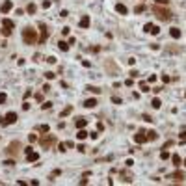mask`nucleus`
Listing matches in <instances>:
<instances>
[{"mask_svg": "<svg viewBox=\"0 0 186 186\" xmlns=\"http://www.w3.org/2000/svg\"><path fill=\"white\" fill-rule=\"evenodd\" d=\"M47 61H49V63H56V61H58V60H56L54 56H49V58H47Z\"/></svg>", "mask_w": 186, "mask_h": 186, "instance_id": "obj_35", "label": "nucleus"}, {"mask_svg": "<svg viewBox=\"0 0 186 186\" xmlns=\"http://www.w3.org/2000/svg\"><path fill=\"white\" fill-rule=\"evenodd\" d=\"M140 88H141V91H145V93H147V91H151V89H149V86H147L145 82H141V84H140Z\"/></svg>", "mask_w": 186, "mask_h": 186, "instance_id": "obj_30", "label": "nucleus"}, {"mask_svg": "<svg viewBox=\"0 0 186 186\" xmlns=\"http://www.w3.org/2000/svg\"><path fill=\"white\" fill-rule=\"evenodd\" d=\"M147 140H151V141L158 140V132H155V130H149V132H147Z\"/></svg>", "mask_w": 186, "mask_h": 186, "instance_id": "obj_17", "label": "nucleus"}, {"mask_svg": "<svg viewBox=\"0 0 186 186\" xmlns=\"http://www.w3.org/2000/svg\"><path fill=\"white\" fill-rule=\"evenodd\" d=\"M155 80H156V75H151L149 78H147V82H155Z\"/></svg>", "mask_w": 186, "mask_h": 186, "instance_id": "obj_39", "label": "nucleus"}, {"mask_svg": "<svg viewBox=\"0 0 186 186\" xmlns=\"http://www.w3.org/2000/svg\"><path fill=\"white\" fill-rule=\"evenodd\" d=\"M184 166H186V158H184Z\"/></svg>", "mask_w": 186, "mask_h": 186, "instance_id": "obj_48", "label": "nucleus"}, {"mask_svg": "<svg viewBox=\"0 0 186 186\" xmlns=\"http://www.w3.org/2000/svg\"><path fill=\"white\" fill-rule=\"evenodd\" d=\"M153 13H155L158 19H162V21H169V19H171V11H169V9H166V8H160V6L153 8Z\"/></svg>", "mask_w": 186, "mask_h": 186, "instance_id": "obj_2", "label": "nucleus"}, {"mask_svg": "<svg viewBox=\"0 0 186 186\" xmlns=\"http://www.w3.org/2000/svg\"><path fill=\"white\" fill-rule=\"evenodd\" d=\"M145 134H147L145 130H138V134L134 136V140L138 141V143H145V141H147V136Z\"/></svg>", "mask_w": 186, "mask_h": 186, "instance_id": "obj_9", "label": "nucleus"}, {"mask_svg": "<svg viewBox=\"0 0 186 186\" xmlns=\"http://www.w3.org/2000/svg\"><path fill=\"white\" fill-rule=\"evenodd\" d=\"M169 35L171 37H173V39H179V37H180V30H179V28H171V30H169Z\"/></svg>", "mask_w": 186, "mask_h": 186, "instance_id": "obj_14", "label": "nucleus"}, {"mask_svg": "<svg viewBox=\"0 0 186 186\" xmlns=\"http://www.w3.org/2000/svg\"><path fill=\"white\" fill-rule=\"evenodd\" d=\"M22 39H24L26 45H35L37 43V32L34 30V28L26 26L24 30H22Z\"/></svg>", "mask_w": 186, "mask_h": 186, "instance_id": "obj_1", "label": "nucleus"}, {"mask_svg": "<svg viewBox=\"0 0 186 186\" xmlns=\"http://www.w3.org/2000/svg\"><path fill=\"white\" fill-rule=\"evenodd\" d=\"M86 125H88V119H84V117H78V119H76V127H78V128H84Z\"/></svg>", "mask_w": 186, "mask_h": 186, "instance_id": "obj_18", "label": "nucleus"}, {"mask_svg": "<svg viewBox=\"0 0 186 186\" xmlns=\"http://www.w3.org/2000/svg\"><path fill=\"white\" fill-rule=\"evenodd\" d=\"M13 26H15V24H13V21H9V19H4V21H2V34L4 35H11V30H13Z\"/></svg>", "mask_w": 186, "mask_h": 186, "instance_id": "obj_4", "label": "nucleus"}, {"mask_svg": "<svg viewBox=\"0 0 186 186\" xmlns=\"http://www.w3.org/2000/svg\"><path fill=\"white\" fill-rule=\"evenodd\" d=\"M171 160H173L175 166H180V156L179 155H173V156H171Z\"/></svg>", "mask_w": 186, "mask_h": 186, "instance_id": "obj_25", "label": "nucleus"}, {"mask_svg": "<svg viewBox=\"0 0 186 186\" xmlns=\"http://www.w3.org/2000/svg\"><path fill=\"white\" fill-rule=\"evenodd\" d=\"M4 164H6V166H13V164H15V160H6Z\"/></svg>", "mask_w": 186, "mask_h": 186, "instance_id": "obj_45", "label": "nucleus"}, {"mask_svg": "<svg viewBox=\"0 0 186 186\" xmlns=\"http://www.w3.org/2000/svg\"><path fill=\"white\" fill-rule=\"evenodd\" d=\"M76 136H78V140H86V138H88V132H86L84 128H78V134Z\"/></svg>", "mask_w": 186, "mask_h": 186, "instance_id": "obj_22", "label": "nucleus"}, {"mask_svg": "<svg viewBox=\"0 0 186 186\" xmlns=\"http://www.w3.org/2000/svg\"><path fill=\"white\" fill-rule=\"evenodd\" d=\"M82 65H84V67H91V63H89L88 60H84V61H82Z\"/></svg>", "mask_w": 186, "mask_h": 186, "instance_id": "obj_44", "label": "nucleus"}, {"mask_svg": "<svg viewBox=\"0 0 186 186\" xmlns=\"http://www.w3.org/2000/svg\"><path fill=\"white\" fill-rule=\"evenodd\" d=\"M58 49H60L61 52H67V50H69V43H65V41H60V43H58Z\"/></svg>", "mask_w": 186, "mask_h": 186, "instance_id": "obj_19", "label": "nucleus"}, {"mask_svg": "<svg viewBox=\"0 0 186 186\" xmlns=\"http://www.w3.org/2000/svg\"><path fill=\"white\" fill-rule=\"evenodd\" d=\"M76 149H78L80 153H86V147H84V145H78V147H76Z\"/></svg>", "mask_w": 186, "mask_h": 186, "instance_id": "obj_47", "label": "nucleus"}, {"mask_svg": "<svg viewBox=\"0 0 186 186\" xmlns=\"http://www.w3.org/2000/svg\"><path fill=\"white\" fill-rule=\"evenodd\" d=\"M116 11L121 13V15H127L128 9H127V6H123V4H116Z\"/></svg>", "mask_w": 186, "mask_h": 186, "instance_id": "obj_12", "label": "nucleus"}, {"mask_svg": "<svg viewBox=\"0 0 186 186\" xmlns=\"http://www.w3.org/2000/svg\"><path fill=\"white\" fill-rule=\"evenodd\" d=\"M143 121H149V123H151V121H153V117H151V116H147V114H143Z\"/></svg>", "mask_w": 186, "mask_h": 186, "instance_id": "obj_38", "label": "nucleus"}, {"mask_svg": "<svg viewBox=\"0 0 186 186\" xmlns=\"http://www.w3.org/2000/svg\"><path fill=\"white\" fill-rule=\"evenodd\" d=\"M45 76H47V78H49V80H52V78H54V76H56V73H50V71H49V73H45Z\"/></svg>", "mask_w": 186, "mask_h": 186, "instance_id": "obj_33", "label": "nucleus"}, {"mask_svg": "<svg viewBox=\"0 0 186 186\" xmlns=\"http://www.w3.org/2000/svg\"><path fill=\"white\" fill-rule=\"evenodd\" d=\"M86 89H88V91H91V93H101V89H99V88H93V86H88Z\"/></svg>", "mask_w": 186, "mask_h": 186, "instance_id": "obj_27", "label": "nucleus"}, {"mask_svg": "<svg viewBox=\"0 0 186 186\" xmlns=\"http://www.w3.org/2000/svg\"><path fill=\"white\" fill-rule=\"evenodd\" d=\"M168 179H173L175 182H180V180L186 179V177H184V173H182V171H175V173H169V175H168Z\"/></svg>", "mask_w": 186, "mask_h": 186, "instance_id": "obj_8", "label": "nucleus"}, {"mask_svg": "<svg viewBox=\"0 0 186 186\" xmlns=\"http://www.w3.org/2000/svg\"><path fill=\"white\" fill-rule=\"evenodd\" d=\"M35 9H37V8H35V4H28V8H26V11H28V13H30V15H34V13H35Z\"/></svg>", "mask_w": 186, "mask_h": 186, "instance_id": "obj_24", "label": "nucleus"}, {"mask_svg": "<svg viewBox=\"0 0 186 186\" xmlns=\"http://www.w3.org/2000/svg\"><path fill=\"white\" fill-rule=\"evenodd\" d=\"M4 119H6L8 125H11V123H15V121H17V114H15V112H8Z\"/></svg>", "mask_w": 186, "mask_h": 186, "instance_id": "obj_10", "label": "nucleus"}, {"mask_svg": "<svg viewBox=\"0 0 186 186\" xmlns=\"http://www.w3.org/2000/svg\"><path fill=\"white\" fill-rule=\"evenodd\" d=\"M71 112H73V106H67L65 110H61V114H60V116H61V117H67Z\"/></svg>", "mask_w": 186, "mask_h": 186, "instance_id": "obj_23", "label": "nucleus"}, {"mask_svg": "<svg viewBox=\"0 0 186 186\" xmlns=\"http://www.w3.org/2000/svg\"><path fill=\"white\" fill-rule=\"evenodd\" d=\"M143 30L147 32V34H153V35H156V34L160 32V28L156 26V24H151V22H147V24L143 26Z\"/></svg>", "mask_w": 186, "mask_h": 186, "instance_id": "obj_7", "label": "nucleus"}, {"mask_svg": "<svg viewBox=\"0 0 186 186\" xmlns=\"http://www.w3.org/2000/svg\"><path fill=\"white\" fill-rule=\"evenodd\" d=\"M168 156H169L168 151H162V153H160V158H162V160H168Z\"/></svg>", "mask_w": 186, "mask_h": 186, "instance_id": "obj_32", "label": "nucleus"}, {"mask_svg": "<svg viewBox=\"0 0 186 186\" xmlns=\"http://www.w3.org/2000/svg\"><path fill=\"white\" fill-rule=\"evenodd\" d=\"M130 76L132 78H138V71H130Z\"/></svg>", "mask_w": 186, "mask_h": 186, "instance_id": "obj_46", "label": "nucleus"}, {"mask_svg": "<svg viewBox=\"0 0 186 186\" xmlns=\"http://www.w3.org/2000/svg\"><path fill=\"white\" fill-rule=\"evenodd\" d=\"M78 26H80V28H88V26H89V17H88V15H84L82 19H80Z\"/></svg>", "mask_w": 186, "mask_h": 186, "instance_id": "obj_13", "label": "nucleus"}, {"mask_svg": "<svg viewBox=\"0 0 186 186\" xmlns=\"http://www.w3.org/2000/svg\"><path fill=\"white\" fill-rule=\"evenodd\" d=\"M9 9H11V0H6V2L0 6V11H2V13H8Z\"/></svg>", "mask_w": 186, "mask_h": 186, "instance_id": "obj_11", "label": "nucleus"}, {"mask_svg": "<svg viewBox=\"0 0 186 186\" xmlns=\"http://www.w3.org/2000/svg\"><path fill=\"white\" fill-rule=\"evenodd\" d=\"M37 158H39V155H37V153H34V151L26 155V160H28V162H35Z\"/></svg>", "mask_w": 186, "mask_h": 186, "instance_id": "obj_16", "label": "nucleus"}, {"mask_svg": "<svg viewBox=\"0 0 186 186\" xmlns=\"http://www.w3.org/2000/svg\"><path fill=\"white\" fill-rule=\"evenodd\" d=\"M58 175H61V169H54V171H52V175H50V179L58 177Z\"/></svg>", "mask_w": 186, "mask_h": 186, "instance_id": "obj_31", "label": "nucleus"}, {"mask_svg": "<svg viewBox=\"0 0 186 186\" xmlns=\"http://www.w3.org/2000/svg\"><path fill=\"white\" fill-rule=\"evenodd\" d=\"M145 11V6H136L134 8V13H136V15H138V13H143Z\"/></svg>", "mask_w": 186, "mask_h": 186, "instance_id": "obj_26", "label": "nucleus"}, {"mask_svg": "<svg viewBox=\"0 0 186 186\" xmlns=\"http://www.w3.org/2000/svg\"><path fill=\"white\" fill-rule=\"evenodd\" d=\"M35 130H37V132H49V130H50V127H49V125H37V127H35Z\"/></svg>", "mask_w": 186, "mask_h": 186, "instance_id": "obj_21", "label": "nucleus"}, {"mask_svg": "<svg viewBox=\"0 0 186 186\" xmlns=\"http://www.w3.org/2000/svg\"><path fill=\"white\" fill-rule=\"evenodd\" d=\"M84 106L86 108H95L97 106V99H88V101L84 102Z\"/></svg>", "mask_w": 186, "mask_h": 186, "instance_id": "obj_15", "label": "nucleus"}, {"mask_svg": "<svg viewBox=\"0 0 186 186\" xmlns=\"http://www.w3.org/2000/svg\"><path fill=\"white\" fill-rule=\"evenodd\" d=\"M151 104H153V108H160V104H162V102H160V99H153V102H151Z\"/></svg>", "mask_w": 186, "mask_h": 186, "instance_id": "obj_29", "label": "nucleus"}, {"mask_svg": "<svg viewBox=\"0 0 186 186\" xmlns=\"http://www.w3.org/2000/svg\"><path fill=\"white\" fill-rule=\"evenodd\" d=\"M180 140H182V141H186V130H182V132H180Z\"/></svg>", "mask_w": 186, "mask_h": 186, "instance_id": "obj_43", "label": "nucleus"}, {"mask_svg": "<svg viewBox=\"0 0 186 186\" xmlns=\"http://www.w3.org/2000/svg\"><path fill=\"white\" fill-rule=\"evenodd\" d=\"M121 177L125 179L127 182H132V179H134V177H132V173H128V171H121Z\"/></svg>", "mask_w": 186, "mask_h": 186, "instance_id": "obj_20", "label": "nucleus"}, {"mask_svg": "<svg viewBox=\"0 0 186 186\" xmlns=\"http://www.w3.org/2000/svg\"><path fill=\"white\" fill-rule=\"evenodd\" d=\"M156 2H158L160 6H168V4H169V0H156Z\"/></svg>", "mask_w": 186, "mask_h": 186, "instance_id": "obj_36", "label": "nucleus"}, {"mask_svg": "<svg viewBox=\"0 0 186 186\" xmlns=\"http://www.w3.org/2000/svg\"><path fill=\"white\" fill-rule=\"evenodd\" d=\"M112 101L116 102V104H121V99H119V97H112Z\"/></svg>", "mask_w": 186, "mask_h": 186, "instance_id": "obj_41", "label": "nucleus"}, {"mask_svg": "<svg viewBox=\"0 0 186 186\" xmlns=\"http://www.w3.org/2000/svg\"><path fill=\"white\" fill-rule=\"evenodd\" d=\"M28 140H30V141H35L37 136H35V134H30V136H28Z\"/></svg>", "mask_w": 186, "mask_h": 186, "instance_id": "obj_42", "label": "nucleus"}, {"mask_svg": "<svg viewBox=\"0 0 186 186\" xmlns=\"http://www.w3.org/2000/svg\"><path fill=\"white\" fill-rule=\"evenodd\" d=\"M19 151H21V143H19V141H11V143H9V147H8V155L15 156Z\"/></svg>", "mask_w": 186, "mask_h": 186, "instance_id": "obj_6", "label": "nucleus"}, {"mask_svg": "<svg viewBox=\"0 0 186 186\" xmlns=\"http://www.w3.org/2000/svg\"><path fill=\"white\" fill-rule=\"evenodd\" d=\"M35 101H43V93H35Z\"/></svg>", "mask_w": 186, "mask_h": 186, "instance_id": "obj_40", "label": "nucleus"}, {"mask_svg": "<svg viewBox=\"0 0 186 186\" xmlns=\"http://www.w3.org/2000/svg\"><path fill=\"white\" fill-rule=\"evenodd\" d=\"M69 32H71V28H69V26H65L63 30H61V34H63V35H69Z\"/></svg>", "mask_w": 186, "mask_h": 186, "instance_id": "obj_34", "label": "nucleus"}, {"mask_svg": "<svg viewBox=\"0 0 186 186\" xmlns=\"http://www.w3.org/2000/svg\"><path fill=\"white\" fill-rule=\"evenodd\" d=\"M6 102V93H0V104Z\"/></svg>", "mask_w": 186, "mask_h": 186, "instance_id": "obj_37", "label": "nucleus"}, {"mask_svg": "<svg viewBox=\"0 0 186 186\" xmlns=\"http://www.w3.org/2000/svg\"><path fill=\"white\" fill-rule=\"evenodd\" d=\"M37 26H39V30H41V37L37 39V43H45V41H47V37H49V30H47V24H45V22H39Z\"/></svg>", "mask_w": 186, "mask_h": 186, "instance_id": "obj_5", "label": "nucleus"}, {"mask_svg": "<svg viewBox=\"0 0 186 186\" xmlns=\"http://www.w3.org/2000/svg\"><path fill=\"white\" fill-rule=\"evenodd\" d=\"M39 143H41V147H45V149H50V147L56 143V138H54V134H49V132H45V134L41 136Z\"/></svg>", "mask_w": 186, "mask_h": 186, "instance_id": "obj_3", "label": "nucleus"}, {"mask_svg": "<svg viewBox=\"0 0 186 186\" xmlns=\"http://www.w3.org/2000/svg\"><path fill=\"white\" fill-rule=\"evenodd\" d=\"M41 108H43V110H50V108H52V102H49V101L43 102V104H41Z\"/></svg>", "mask_w": 186, "mask_h": 186, "instance_id": "obj_28", "label": "nucleus"}]
</instances>
